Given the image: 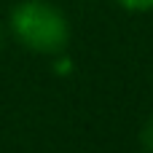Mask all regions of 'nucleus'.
Instances as JSON below:
<instances>
[{
	"instance_id": "f257e3e1",
	"label": "nucleus",
	"mask_w": 153,
	"mask_h": 153,
	"mask_svg": "<svg viewBox=\"0 0 153 153\" xmlns=\"http://www.w3.org/2000/svg\"><path fill=\"white\" fill-rule=\"evenodd\" d=\"M8 35L35 56H59L70 48V16L54 0H16L5 22Z\"/></svg>"
},
{
	"instance_id": "f03ea898",
	"label": "nucleus",
	"mask_w": 153,
	"mask_h": 153,
	"mask_svg": "<svg viewBox=\"0 0 153 153\" xmlns=\"http://www.w3.org/2000/svg\"><path fill=\"white\" fill-rule=\"evenodd\" d=\"M124 13H132V16H143V13H151L153 11V0H113Z\"/></svg>"
},
{
	"instance_id": "7ed1b4c3",
	"label": "nucleus",
	"mask_w": 153,
	"mask_h": 153,
	"mask_svg": "<svg viewBox=\"0 0 153 153\" xmlns=\"http://www.w3.org/2000/svg\"><path fill=\"white\" fill-rule=\"evenodd\" d=\"M137 143H140L143 153H153V113L143 121V126L137 132Z\"/></svg>"
},
{
	"instance_id": "20e7f679",
	"label": "nucleus",
	"mask_w": 153,
	"mask_h": 153,
	"mask_svg": "<svg viewBox=\"0 0 153 153\" xmlns=\"http://www.w3.org/2000/svg\"><path fill=\"white\" fill-rule=\"evenodd\" d=\"M5 35H8V30L0 24V48H3V43H5Z\"/></svg>"
}]
</instances>
